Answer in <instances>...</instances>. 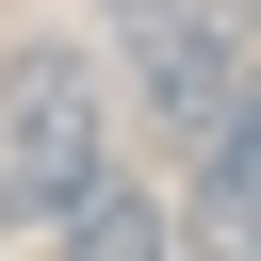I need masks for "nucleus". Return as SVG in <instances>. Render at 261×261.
Segmentation results:
<instances>
[{
	"label": "nucleus",
	"mask_w": 261,
	"mask_h": 261,
	"mask_svg": "<svg viewBox=\"0 0 261 261\" xmlns=\"http://www.w3.org/2000/svg\"><path fill=\"white\" fill-rule=\"evenodd\" d=\"M98 179H114V98H98V49L49 33V49L0 65V196H16V228H49Z\"/></svg>",
	"instance_id": "obj_1"
},
{
	"label": "nucleus",
	"mask_w": 261,
	"mask_h": 261,
	"mask_svg": "<svg viewBox=\"0 0 261 261\" xmlns=\"http://www.w3.org/2000/svg\"><path fill=\"white\" fill-rule=\"evenodd\" d=\"M114 65H130V98L196 147V130L245 98V65H261V0H114Z\"/></svg>",
	"instance_id": "obj_2"
},
{
	"label": "nucleus",
	"mask_w": 261,
	"mask_h": 261,
	"mask_svg": "<svg viewBox=\"0 0 261 261\" xmlns=\"http://www.w3.org/2000/svg\"><path fill=\"white\" fill-rule=\"evenodd\" d=\"M179 245H245V261H261V65H245V98L196 130V212H179Z\"/></svg>",
	"instance_id": "obj_3"
},
{
	"label": "nucleus",
	"mask_w": 261,
	"mask_h": 261,
	"mask_svg": "<svg viewBox=\"0 0 261 261\" xmlns=\"http://www.w3.org/2000/svg\"><path fill=\"white\" fill-rule=\"evenodd\" d=\"M49 245H82V261H163V245H179V212H147L130 179H98V196H65V212H49Z\"/></svg>",
	"instance_id": "obj_4"
}]
</instances>
